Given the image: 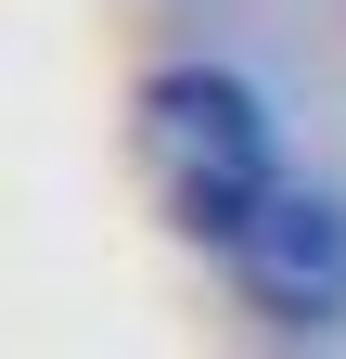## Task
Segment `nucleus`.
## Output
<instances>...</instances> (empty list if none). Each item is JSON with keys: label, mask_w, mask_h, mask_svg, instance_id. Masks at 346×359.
Segmentation results:
<instances>
[{"label": "nucleus", "mask_w": 346, "mask_h": 359, "mask_svg": "<svg viewBox=\"0 0 346 359\" xmlns=\"http://www.w3.org/2000/svg\"><path fill=\"white\" fill-rule=\"evenodd\" d=\"M141 180L154 205L180 218L193 244H244V218L282 193V142H270V103L231 77V65H167L141 90Z\"/></svg>", "instance_id": "1"}, {"label": "nucleus", "mask_w": 346, "mask_h": 359, "mask_svg": "<svg viewBox=\"0 0 346 359\" xmlns=\"http://www.w3.org/2000/svg\"><path fill=\"white\" fill-rule=\"evenodd\" d=\"M231 283L270 308L282 334H321V321H346V205H333V193H308V180H282V193L244 218Z\"/></svg>", "instance_id": "2"}]
</instances>
